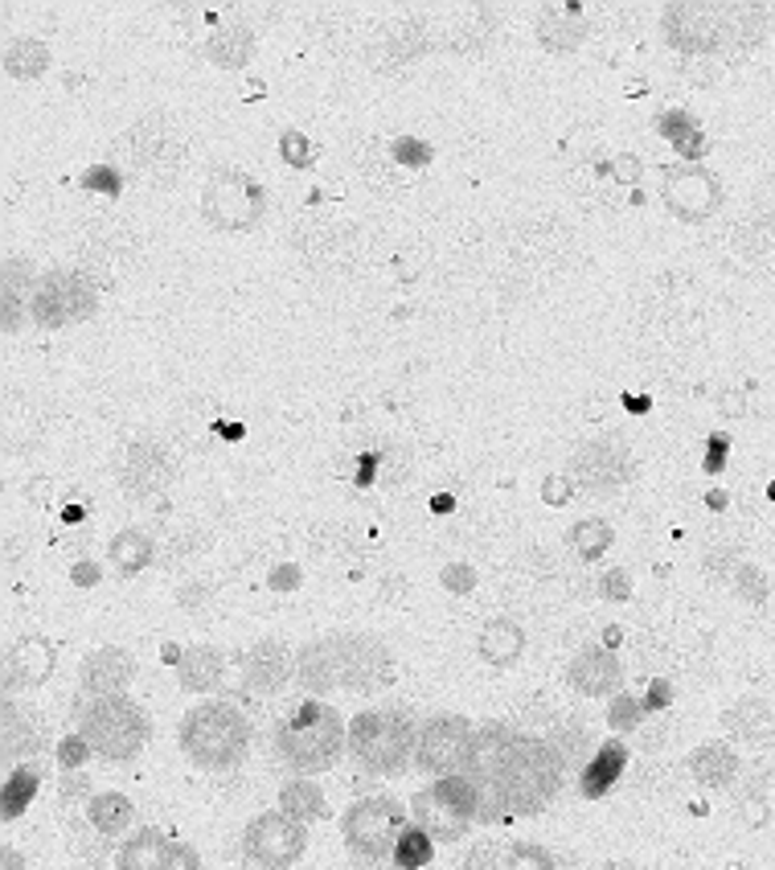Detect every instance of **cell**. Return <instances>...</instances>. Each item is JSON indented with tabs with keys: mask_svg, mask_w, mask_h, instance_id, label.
Returning a JSON list of instances; mask_svg holds the SVG:
<instances>
[{
	"mask_svg": "<svg viewBox=\"0 0 775 870\" xmlns=\"http://www.w3.org/2000/svg\"><path fill=\"white\" fill-rule=\"evenodd\" d=\"M657 128H661L664 140H673V149L682 152L685 161H698L706 156V131L698 128V119L685 112H661L657 115Z\"/></svg>",
	"mask_w": 775,
	"mask_h": 870,
	"instance_id": "cell-34",
	"label": "cell"
},
{
	"mask_svg": "<svg viewBox=\"0 0 775 870\" xmlns=\"http://www.w3.org/2000/svg\"><path fill=\"white\" fill-rule=\"evenodd\" d=\"M78 735L91 743L94 756L124 764V759H136L144 752L152 727H148L144 710L131 698L103 694V698H91V703L78 706Z\"/></svg>",
	"mask_w": 775,
	"mask_h": 870,
	"instance_id": "cell-4",
	"label": "cell"
},
{
	"mask_svg": "<svg viewBox=\"0 0 775 870\" xmlns=\"http://www.w3.org/2000/svg\"><path fill=\"white\" fill-rule=\"evenodd\" d=\"M62 796H66V800H71V796H87V777H82V780H78V777L66 780V789H62Z\"/></svg>",
	"mask_w": 775,
	"mask_h": 870,
	"instance_id": "cell-58",
	"label": "cell"
},
{
	"mask_svg": "<svg viewBox=\"0 0 775 870\" xmlns=\"http://www.w3.org/2000/svg\"><path fill=\"white\" fill-rule=\"evenodd\" d=\"M574 493V481H562V477H550V481H542V497L550 501V505H567Z\"/></svg>",
	"mask_w": 775,
	"mask_h": 870,
	"instance_id": "cell-53",
	"label": "cell"
},
{
	"mask_svg": "<svg viewBox=\"0 0 775 870\" xmlns=\"http://www.w3.org/2000/svg\"><path fill=\"white\" fill-rule=\"evenodd\" d=\"M46 66H50V50L34 38H17L4 46V75L9 78H21V83H29V78H41L46 75Z\"/></svg>",
	"mask_w": 775,
	"mask_h": 870,
	"instance_id": "cell-35",
	"label": "cell"
},
{
	"mask_svg": "<svg viewBox=\"0 0 775 870\" xmlns=\"http://www.w3.org/2000/svg\"><path fill=\"white\" fill-rule=\"evenodd\" d=\"M0 867H4V870H25V858H21L13 846H4V850H0Z\"/></svg>",
	"mask_w": 775,
	"mask_h": 870,
	"instance_id": "cell-57",
	"label": "cell"
},
{
	"mask_svg": "<svg viewBox=\"0 0 775 870\" xmlns=\"http://www.w3.org/2000/svg\"><path fill=\"white\" fill-rule=\"evenodd\" d=\"M165 870H202V858L193 846H185V842H173V854H168Z\"/></svg>",
	"mask_w": 775,
	"mask_h": 870,
	"instance_id": "cell-50",
	"label": "cell"
},
{
	"mask_svg": "<svg viewBox=\"0 0 775 870\" xmlns=\"http://www.w3.org/2000/svg\"><path fill=\"white\" fill-rule=\"evenodd\" d=\"M599 592H604V600H627L632 583H627L624 571H608L604 575V583H599Z\"/></svg>",
	"mask_w": 775,
	"mask_h": 870,
	"instance_id": "cell-52",
	"label": "cell"
},
{
	"mask_svg": "<svg viewBox=\"0 0 775 870\" xmlns=\"http://www.w3.org/2000/svg\"><path fill=\"white\" fill-rule=\"evenodd\" d=\"M500 862H505V854L493 842H477L463 858V870H500Z\"/></svg>",
	"mask_w": 775,
	"mask_h": 870,
	"instance_id": "cell-45",
	"label": "cell"
},
{
	"mask_svg": "<svg viewBox=\"0 0 775 870\" xmlns=\"http://www.w3.org/2000/svg\"><path fill=\"white\" fill-rule=\"evenodd\" d=\"M611 526L604 518H583V521H574L571 530H567V542H571V551L579 558H599L604 551L611 546Z\"/></svg>",
	"mask_w": 775,
	"mask_h": 870,
	"instance_id": "cell-39",
	"label": "cell"
},
{
	"mask_svg": "<svg viewBox=\"0 0 775 870\" xmlns=\"http://www.w3.org/2000/svg\"><path fill=\"white\" fill-rule=\"evenodd\" d=\"M87 756H91V743L82 740L78 731H74V735H66V740L58 743V764H62L66 772H74V768H82V764H87Z\"/></svg>",
	"mask_w": 775,
	"mask_h": 870,
	"instance_id": "cell-44",
	"label": "cell"
},
{
	"mask_svg": "<svg viewBox=\"0 0 775 870\" xmlns=\"http://www.w3.org/2000/svg\"><path fill=\"white\" fill-rule=\"evenodd\" d=\"M152 555H156V546H152V538L144 534V530H119V534L107 542V558L111 567L119 575H140L152 563Z\"/></svg>",
	"mask_w": 775,
	"mask_h": 870,
	"instance_id": "cell-30",
	"label": "cell"
},
{
	"mask_svg": "<svg viewBox=\"0 0 775 870\" xmlns=\"http://www.w3.org/2000/svg\"><path fill=\"white\" fill-rule=\"evenodd\" d=\"M165 477H168V464L156 447H148V444L131 447V461H128V489L131 493H152V489L165 484Z\"/></svg>",
	"mask_w": 775,
	"mask_h": 870,
	"instance_id": "cell-36",
	"label": "cell"
},
{
	"mask_svg": "<svg viewBox=\"0 0 775 870\" xmlns=\"http://www.w3.org/2000/svg\"><path fill=\"white\" fill-rule=\"evenodd\" d=\"M738 592L747 595V600H751V604H763V600H767V583H763V575L755 571V567H738Z\"/></svg>",
	"mask_w": 775,
	"mask_h": 870,
	"instance_id": "cell-49",
	"label": "cell"
},
{
	"mask_svg": "<svg viewBox=\"0 0 775 870\" xmlns=\"http://www.w3.org/2000/svg\"><path fill=\"white\" fill-rule=\"evenodd\" d=\"M136 673V661H131L128 648H94L91 657L82 661V690L91 698H103V694H124V685L131 682Z\"/></svg>",
	"mask_w": 775,
	"mask_h": 870,
	"instance_id": "cell-17",
	"label": "cell"
},
{
	"mask_svg": "<svg viewBox=\"0 0 775 870\" xmlns=\"http://www.w3.org/2000/svg\"><path fill=\"white\" fill-rule=\"evenodd\" d=\"M168 854H173V842H168L161 830H136L119 846V858H115V867L119 870H165Z\"/></svg>",
	"mask_w": 775,
	"mask_h": 870,
	"instance_id": "cell-26",
	"label": "cell"
},
{
	"mask_svg": "<svg viewBox=\"0 0 775 870\" xmlns=\"http://www.w3.org/2000/svg\"><path fill=\"white\" fill-rule=\"evenodd\" d=\"M664 38L685 54H706L719 41V21L701 4H673L664 9Z\"/></svg>",
	"mask_w": 775,
	"mask_h": 870,
	"instance_id": "cell-15",
	"label": "cell"
},
{
	"mask_svg": "<svg viewBox=\"0 0 775 870\" xmlns=\"http://www.w3.org/2000/svg\"><path fill=\"white\" fill-rule=\"evenodd\" d=\"M562 777H567V759H562V752L554 743L517 735L513 756L505 759V768H500L497 784L488 789V796H493V805H497L500 814L530 817L542 814L558 796Z\"/></svg>",
	"mask_w": 775,
	"mask_h": 870,
	"instance_id": "cell-2",
	"label": "cell"
},
{
	"mask_svg": "<svg viewBox=\"0 0 775 870\" xmlns=\"http://www.w3.org/2000/svg\"><path fill=\"white\" fill-rule=\"evenodd\" d=\"M521 648H525V632H521V625L509 620V616H497V620H488V625L477 632V653L497 669L513 666L517 657H521Z\"/></svg>",
	"mask_w": 775,
	"mask_h": 870,
	"instance_id": "cell-22",
	"label": "cell"
},
{
	"mask_svg": "<svg viewBox=\"0 0 775 870\" xmlns=\"http://www.w3.org/2000/svg\"><path fill=\"white\" fill-rule=\"evenodd\" d=\"M664 205L682 218V223H701L722 205V186L710 168L682 165L664 177Z\"/></svg>",
	"mask_w": 775,
	"mask_h": 870,
	"instance_id": "cell-12",
	"label": "cell"
},
{
	"mask_svg": "<svg viewBox=\"0 0 775 870\" xmlns=\"http://www.w3.org/2000/svg\"><path fill=\"white\" fill-rule=\"evenodd\" d=\"M279 152H283V161L292 168H308L313 165V140L304 136V131L288 128L283 136H279Z\"/></svg>",
	"mask_w": 775,
	"mask_h": 870,
	"instance_id": "cell-42",
	"label": "cell"
},
{
	"mask_svg": "<svg viewBox=\"0 0 775 870\" xmlns=\"http://www.w3.org/2000/svg\"><path fill=\"white\" fill-rule=\"evenodd\" d=\"M37 789H41V772L29 768V764H17V768L9 772V780H4V789H0V817L13 821V817L25 814V809L34 805Z\"/></svg>",
	"mask_w": 775,
	"mask_h": 870,
	"instance_id": "cell-33",
	"label": "cell"
},
{
	"mask_svg": "<svg viewBox=\"0 0 775 870\" xmlns=\"http://www.w3.org/2000/svg\"><path fill=\"white\" fill-rule=\"evenodd\" d=\"M648 715V706L640 698H632V694H620L608 710V727L611 731H632V727H640V719Z\"/></svg>",
	"mask_w": 775,
	"mask_h": 870,
	"instance_id": "cell-41",
	"label": "cell"
},
{
	"mask_svg": "<svg viewBox=\"0 0 775 870\" xmlns=\"http://www.w3.org/2000/svg\"><path fill=\"white\" fill-rule=\"evenodd\" d=\"M94 313V292L91 283L74 272H54L37 283L34 297V316L50 329H62V325H74V320H87Z\"/></svg>",
	"mask_w": 775,
	"mask_h": 870,
	"instance_id": "cell-11",
	"label": "cell"
},
{
	"mask_svg": "<svg viewBox=\"0 0 775 870\" xmlns=\"http://www.w3.org/2000/svg\"><path fill=\"white\" fill-rule=\"evenodd\" d=\"M390 152H394V161H398V165H410V168L431 165V144H423V140H410V136L394 140V144H390Z\"/></svg>",
	"mask_w": 775,
	"mask_h": 870,
	"instance_id": "cell-43",
	"label": "cell"
},
{
	"mask_svg": "<svg viewBox=\"0 0 775 870\" xmlns=\"http://www.w3.org/2000/svg\"><path fill=\"white\" fill-rule=\"evenodd\" d=\"M276 756L300 772V777H316V772H325L332 768L336 759L345 756V747H350V727L341 719V710L329 703H308L292 706L283 719L276 722Z\"/></svg>",
	"mask_w": 775,
	"mask_h": 870,
	"instance_id": "cell-1",
	"label": "cell"
},
{
	"mask_svg": "<svg viewBox=\"0 0 775 870\" xmlns=\"http://www.w3.org/2000/svg\"><path fill=\"white\" fill-rule=\"evenodd\" d=\"M583 38H587V21H583V9H574V4L546 9V13L537 17V41H542L550 54H571Z\"/></svg>",
	"mask_w": 775,
	"mask_h": 870,
	"instance_id": "cell-21",
	"label": "cell"
},
{
	"mask_svg": "<svg viewBox=\"0 0 775 870\" xmlns=\"http://www.w3.org/2000/svg\"><path fill=\"white\" fill-rule=\"evenodd\" d=\"M627 768V747L624 743H604L595 756L583 764V777H579V793L587 796V800H599V796H608V789L615 780L624 777Z\"/></svg>",
	"mask_w": 775,
	"mask_h": 870,
	"instance_id": "cell-23",
	"label": "cell"
},
{
	"mask_svg": "<svg viewBox=\"0 0 775 870\" xmlns=\"http://www.w3.org/2000/svg\"><path fill=\"white\" fill-rule=\"evenodd\" d=\"M738 756L735 747H726V743H701L689 752V772L698 784H710V789H726L730 780L738 777Z\"/></svg>",
	"mask_w": 775,
	"mask_h": 870,
	"instance_id": "cell-27",
	"label": "cell"
},
{
	"mask_svg": "<svg viewBox=\"0 0 775 870\" xmlns=\"http://www.w3.org/2000/svg\"><path fill=\"white\" fill-rule=\"evenodd\" d=\"M435 858V837L423 830V825H406V833L394 846V870H423L427 862Z\"/></svg>",
	"mask_w": 775,
	"mask_h": 870,
	"instance_id": "cell-38",
	"label": "cell"
},
{
	"mask_svg": "<svg viewBox=\"0 0 775 870\" xmlns=\"http://www.w3.org/2000/svg\"><path fill=\"white\" fill-rule=\"evenodd\" d=\"M131 817H136V809H131V800L124 793H99L87 805V821L94 825L99 837H119L131 825Z\"/></svg>",
	"mask_w": 775,
	"mask_h": 870,
	"instance_id": "cell-32",
	"label": "cell"
},
{
	"mask_svg": "<svg viewBox=\"0 0 775 870\" xmlns=\"http://www.w3.org/2000/svg\"><path fill=\"white\" fill-rule=\"evenodd\" d=\"M271 588H276V592L300 588V567H276V571H271Z\"/></svg>",
	"mask_w": 775,
	"mask_h": 870,
	"instance_id": "cell-55",
	"label": "cell"
},
{
	"mask_svg": "<svg viewBox=\"0 0 775 870\" xmlns=\"http://www.w3.org/2000/svg\"><path fill=\"white\" fill-rule=\"evenodd\" d=\"M336 653V690H378L394 682V657L378 636H332Z\"/></svg>",
	"mask_w": 775,
	"mask_h": 870,
	"instance_id": "cell-10",
	"label": "cell"
},
{
	"mask_svg": "<svg viewBox=\"0 0 775 870\" xmlns=\"http://www.w3.org/2000/svg\"><path fill=\"white\" fill-rule=\"evenodd\" d=\"M71 579L78 588H94V583H99V567H94V563H74Z\"/></svg>",
	"mask_w": 775,
	"mask_h": 870,
	"instance_id": "cell-56",
	"label": "cell"
},
{
	"mask_svg": "<svg viewBox=\"0 0 775 870\" xmlns=\"http://www.w3.org/2000/svg\"><path fill=\"white\" fill-rule=\"evenodd\" d=\"M242 682L255 694H279L288 682H295V657L283 641H258L242 657Z\"/></svg>",
	"mask_w": 775,
	"mask_h": 870,
	"instance_id": "cell-13",
	"label": "cell"
},
{
	"mask_svg": "<svg viewBox=\"0 0 775 870\" xmlns=\"http://www.w3.org/2000/svg\"><path fill=\"white\" fill-rule=\"evenodd\" d=\"M41 752V727L29 715V706L4 703V759H21Z\"/></svg>",
	"mask_w": 775,
	"mask_h": 870,
	"instance_id": "cell-29",
	"label": "cell"
},
{
	"mask_svg": "<svg viewBox=\"0 0 775 870\" xmlns=\"http://www.w3.org/2000/svg\"><path fill=\"white\" fill-rule=\"evenodd\" d=\"M251 54H255V34H251L246 25H239V21H226V25H218V29L209 34V41H205V58H209V62H218V66H226V71H239V66H246V62H251Z\"/></svg>",
	"mask_w": 775,
	"mask_h": 870,
	"instance_id": "cell-25",
	"label": "cell"
},
{
	"mask_svg": "<svg viewBox=\"0 0 775 870\" xmlns=\"http://www.w3.org/2000/svg\"><path fill=\"white\" fill-rule=\"evenodd\" d=\"M517 747V731H509L505 722H484L472 731V752H468V777H477L484 789H493L505 768V759L513 756Z\"/></svg>",
	"mask_w": 775,
	"mask_h": 870,
	"instance_id": "cell-14",
	"label": "cell"
},
{
	"mask_svg": "<svg viewBox=\"0 0 775 870\" xmlns=\"http://www.w3.org/2000/svg\"><path fill=\"white\" fill-rule=\"evenodd\" d=\"M410 817H415V825H423L435 842H460L463 833H468V825H472V821L456 814L452 805H443L431 789H423V793L410 800Z\"/></svg>",
	"mask_w": 775,
	"mask_h": 870,
	"instance_id": "cell-20",
	"label": "cell"
},
{
	"mask_svg": "<svg viewBox=\"0 0 775 870\" xmlns=\"http://www.w3.org/2000/svg\"><path fill=\"white\" fill-rule=\"evenodd\" d=\"M82 186L99 189V193H119V173H115L111 165H94L82 173Z\"/></svg>",
	"mask_w": 775,
	"mask_h": 870,
	"instance_id": "cell-47",
	"label": "cell"
},
{
	"mask_svg": "<svg viewBox=\"0 0 775 870\" xmlns=\"http://www.w3.org/2000/svg\"><path fill=\"white\" fill-rule=\"evenodd\" d=\"M726 447H730V440H726V436H710V452H706V472H710V477H719L722 472V464H726Z\"/></svg>",
	"mask_w": 775,
	"mask_h": 870,
	"instance_id": "cell-51",
	"label": "cell"
},
{
	"mask_svg": "<svg viewBox=\"0 0 775 870\" xmlns=\"http://www.w3.org/2000/svg\"><path fill=\"white\" fill-rule=\"evenodd\" d=\"M267 210V193L255 177L239 168H218L209 173L202 189V214L214 230H251Z\"/></svg>",
	"mask_w": 775,
	"mask_h": 870,
	"instance_id": "cell-7",
	"label": "cell"
},
{
	"mask_svg": "<svg viewBox=\"0 0 775 870\" xmlns=\"http://www.w3.org/2000/svg\"><path fill=\"white\" fill-rule=\"evenodd\" d=\"M726 727L735 731L738 740L759 743L775 727V715H772V706H767V703H759V698H747V703H738L735 710L726 715Z\"/></svg>",
	"mask_w": 775,
	"mask_h": 870,
	"instance_id": "cell-37",
	"label": "cell"
},
{
	"mask_svg": "<svg viewBox=\"0 0 775 870\" xmlns=\"http://www.w3.org/2000/svg\"><path fill=\"white\" fill-rule=\"evenodd\" d=\"M406 825H410V817H406L403 800H394V796H361L341 821V833H345V846L353 850L357 867L382 870V862L394 858V846L406 833Z\"/></svg>",
	"mask_w": 775,
	"mask_h": 870,
	"instance_id": "cell-6",
	"label": "cell"
},
{
	"mask_svg": "<svg viewBox=\"0 0 775 870\" xmlns=\"http://www.w3.org/2000/svg\"><path fill=\"white\" fill-rule=\"evenodd\" d=\"M567 682L579 694H587V698H604V694H611L615 685L624 682V669H620L611 648H583L571 661V669H567Z\"/></svg>",
	"mask_w": 775,
	"mask_h": 870,
	"instance_id": "cell-18",
	"label": "cell"
},
{
	"mask_svg": "<svg viewBox=\"0 0 775 870\" xmlns=\"http://www.w3.org/2000/svg\"><path fill=\"white\" fill-rule=\"evenodd\" d=\"M419 743V731L406 710L390 706V710H361L350 722V756L373 772V777H390L403 772L410 747Z\"/></svg>",
	"mask_w": 775,
	"mask_h": 870,
	"instance_id": "cell-5",
	"label": "cell"
},
{
	"mask_svg": "<svg viewBox=\"0 0 775 870\" xmlns=\"http://www.w3.org/2000/svg\"><path fill=\"white\" fill-rule=\"evenodd\" d=\"M443 588L456 595H468L477 588V571L468 563H452V567H443Z\"/></svg>",
	"mask_w": 775,
	"mask_h": 870,
	"instance_id": "cell-46",
	"label": "cell"
},
{
	"mask_svg": "<svg viewBox=\"0 0 775 870\" xmlns=\"http://www.w3.org/2000/svg\"><path fill=\"white\" fill-rule=\"evenodd\" d=\"M177 682L181 690H193V694H205L221 682V653L214 645H193L181 653L177 661Z\"/></svg>",
	"mask_w": 775,
	"mask_h": 870,
	"instance_id": "cell-28",
	"label": "cell"
},
{
	"mask_svg": "<svg viewBox=\"0 0 775 870\" xmlns=\"http://www.w3.org/2000/svg\"><path fill=\"white\" fill-rule=\"evenodd\" d=\"M472 722L463 715H435L419 727V743H415V764L431 772V777H452L468 768V752H472Z\"/></svg>",
	"mask_w": 775,
	"mask_h": 870,
	"instance_id": "cell-9",
	"label": "cell"
},
{
	"mask_svg": "<svg viewBox=\"0 0 775 870\" xmlns=\"http://www.w3.org/2000/svg\"><path fill=\"white\" fill-rule=\"evenodd\" d=\"M54 673V648L46 641H17L4 653V685H37Z\"/></svg>",
	"mask_w": 775,
	"mask_h": 870,
	"instance_id": "cell-19",
	"label": "cell"
},
{
	"mask_svg": "<svg viewBox=\"0 0 775 870\" xmlns=\"http://www.w3.org/2000/svg\"><path fill=\"white\" fill-rule=\"evenodd\" d=\"M308 850V825L288 814H258L242 833V854L258 870H288Z\"/></svg>",
	"mask_w": 775,
	"mask_h": 870,
	"instance_id": "cell-8",
	"label": "cell"
},
{
	"mask_svg": "<svg viewBox=\"0 0 775 870\" xmlns=\"http://www.w3.org/2000/svg\"><path fill=\"white\" fill-rule=\"evenodd\" d=\"M295 682L304 685L308 694H329V690H336V653H332V636L300 648V657H295Z\"/></svg>",
	"mask_w": 775,
	"mask_h": 870,
	"instance_id": "cell-24",
	"label": "cell"
},
{
	"mask_svg": "<svg viewBox=\"0 0 775 870\" xmlns=\"http://www.w3.org/2000/svg\"><path fill=\"white\" fill-rule=\"evenodd\" d=\"M608 177H615L620 186H636L640 181V161L632 152H620L615 161H608Z\"/></svg>",
	"mask_w": 775,
	"mask_h": 870,
	"instance_id": "cell-48",
	"label": "cell"
},
{
	"mask_svg": "<svg viewBox=\"0 0 775 870\" xmlns=\"http://www.w3.org/2000/svg\"><path fill=\"white\" fill-rule=\"evenodd\" d=\"M251 722L239 706L202 703L193 706L181 722V752L205 772H226L246 756Z\"/></svg>",
	"mask_w": 775,
	"mask_h": 870,
	"instance_id": "cell-3",
	"label": "cell"
},
{
	"mask_svg": "<svg viewBox=\"0 0 775 870\" xmlns=\"http://www.w3.org/2000/svg\"><path fill=\"white\" fill-rule=\"evenodd\" d=\"M500 870H554V858L534 842H517L513 850L505 854Z\"/></svg>",
	"mask_w": 775,
	"mask_h": 870,
	"instance_id": "cell-40",
	"label": "cell"
},
{
	"mask_svg": "<svg viewBox=\"0 0 775 870\" xmlns=\"http://www.w3.org/2000/svg\"><path fill=\"white\" fill-rule=\"evenodd\" d=\"M558 743H562V747H558L562 759H579L583 752H587V735H583V731H562Z\"/></svg>",
	"mask_w": 775,
	"mask_h": 870,
	"instance_id": "cell-54",
	"label": "cell"
},
{
	"mask_svg": "<svg viewBox=\"0 0 775 870\" xmlns=\"http://www.w3.org/2000/svg\"><path fill=\"white\" fill-rule=\"evenodd\" d=\"M279 814L295 817V821H320V817L329 814V805H325V793H320V784H313V780L295 777L288 780L283 789H279Z\"/></svg>",
	"mask_w": 775,
	"mask_h": 870,
	"instance_id": "cell-31",
	"label": "cell"
},
{
	"mask_svg": "<svg viewBox=\"0 0 775 870\" xmlns=\"http://www.w3.org/2000/svg\"><path fill=\"white\" fill-rule=\"evenodd\" d=\"M574 472L590 489H615L632 477V456H627V447L611 444V440H595L574 456Z\"/></svg>",
	"mask_w": 775,
	"mask_h": 870,
	"instance_id": "cell-16",
	"label": "cell"
}]
</instances>
